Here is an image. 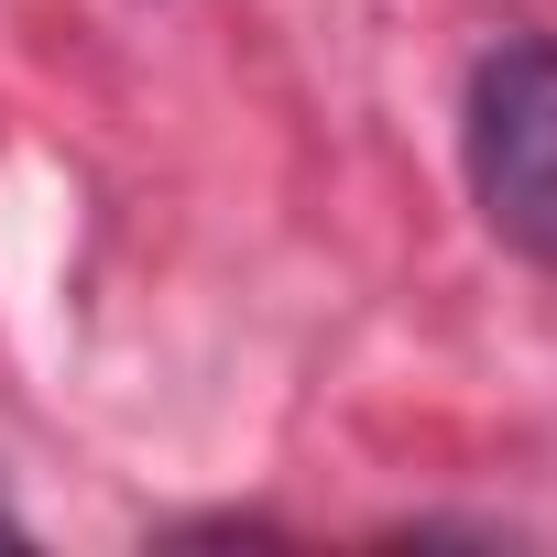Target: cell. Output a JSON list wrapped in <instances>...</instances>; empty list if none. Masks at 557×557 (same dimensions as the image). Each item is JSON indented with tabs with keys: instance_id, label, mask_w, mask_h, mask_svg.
<instances>
[{
	"instance_id": "cell-1",
	"label": "cell",
	"mask_w": 557,
	"mask_h": 557,
	"mask_svg": "<svg viewBox=\"0 0 557 557\" xmlns=\"http://www.w3.org/2000/svg\"><path fill=\"white\" fill-rule=\"evenodd\" d=\"M459 164H470L481 219H492L535 273H557V45H546V34L492 45V55L470 66Z\"/></svg>"
}]
</instances>
